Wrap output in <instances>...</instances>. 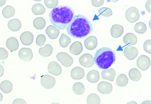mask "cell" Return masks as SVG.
Masks as SVG:
<instances>
[{
  "mask_svg": "<svg viewBox=\"0 0 151 104\" xmlns=\"http://www.w3.org/2000/svg\"><path fill=\"white\" fill-rule=\"evenodd\" d=\"M46 24L45 20L41 17H38L35 18L33 22V25L34 27L39 30L43 29L45 27Z\"/></svg>",
  "mask_w": 151,
  "mask_h": 104,
  "instance_id": "31",
  "label": "cell"
},
{
  "mask_svg": "<svg viewBox=\"0 0 151 104\" xmlns=\"http://www.w3.org/2000/svg\"><path fill=\"white\" fill-rule=\"evenodd\" d=\"M125 17L127 21L129 23H135L140 18L138 9L135 7H129L126 12Z\"/></svg>",
  "mask_w": 151,
  "mask_h": 104,
  "instance_id": "4",
  "label": "cell"
},
{
  "mask_svg": "<svg viewBox=\"0 0 151 104\" xmlns=\"http://www.w3.org/2000/svg\"><path fill=\"white\" fill-rule=\"evenodd\" d=\"M75 15L74 10L68 6L56 7L50 12V22L55 27L63 30L71 23Z\"/></svg>",
  "mask_w": 151,
  "mask_h": 104,
  "instance_id": "1",
  "label": "cell"
},
{
  "mask_svg": "<svg viewBox=\"0 0 151 104\" xmlns=\"http://www.w3.org/2000/svg\"><path fill=\"white\" fill-rule=\"evenodd\" d=\"M12 104H27L26 102L22 98H17L14 100Z\"/></svg>",
  "mask_w": 151,
  "mask_h": 104,
  "instance_id": "41",
  "label": "cell"
},
{
  "mask_svg": "<svg viewBox=\"0 0 151 104\" xmlns=\"http://www.w3.org/2000/svg\"><path fill=\"white\" fill-rule=\"evenodd\" d=\"M87 79L90 83H95L97 82L100 79L99 72L96 70L90 71L87 75Z\"/></svg>",
  "mask_w": 151,
  "mask_h": 104,
  "instance_id": "24",
  "label": "cell"
},
{
  "mask_svg": "<svg viewBox=\"0 0 151 104\" xmlns=\"http://www.w3.org/2000/svg\"><path fill=\"white\" fill-rule=\"evenodd\" d=\"M93 30V26L89 19L81 14L75 16L66 29L68 35L78 39L86 37L91 33Z\"/></svg>",
  "mask_w": 151,
  "mask_h": 104,
  "instance_id": "2",
  "label": "cell"
},
{
  "mask_svg": "<svg viewBox=\"0 0 151 104\" xmlns=\"http://www.w3.org/2000/svg\"><path fill=\"white\" fill-rule=\"evenodd\" d=\"M81 65L86 68H90L94 64L93 56L89 53H86L81 57L79 59Z\"/></svg>",
  "mask_w": 151,
  "mask_h": 104,
  "instance_id": "8",
  "label": "cell"
},
{
  "mask_svg": "<svg viewBox=\"0 0 151 104\" xmlns=\"http://www.w3.org/2000/svg\"><path fill=\"white\" fill-rule=\"evenodd\" d=\"M46 41V37L43 34H40L36 38V43L39 46H43Z\"/></svg>",
  "mask_w": 151,
  "mask_h": 104,
  "instance_id": "37",
  "label": "cell"
},
{
  "mask_svg": "<svg viewBox=\"0 0 151 104\" xmlns=\"http://www.w3.org/2000/svg\"><path fill=\"white\" fill-rule=\"evenodd\" d=\"M6 0H0V6H3L6 3Z\"/></svg>",
  "mask_w": 151,
  "mask_h": 104,
  "instance_id": "44",
  "label": "cell"
},
{
  "mask_svg": "<svg viewBox=\"0 0 151 104\" xmlns=\"http://www.w3.org/2000/svg\"><path fill=\"white\" fill-rule=\"evenodd\" d=\"M18 56L21 60L25 61H29L32 60L33 54L31 49L24 47L19 51Z\"/></svg>",
  "mask_w": 151,
  "mask_h": 104,
  "instance_id": "10",
  "label": "cell"
},
{
  "mask_svg": "<svg viewBox=\"0 0 151 104\" xmlns=\"http://www.w3.org/2000/svg\"><path fill=\"white\" fill-rule=\"evenodd\" d=\"M143 48L145 51L150 54H151V40H147L144 43Z\"/></svg>",
  "mask_w": 151,
  "mask_h": 104,
  "instance_id": "39",
  "label": "cell"
},
{
  "mask_svg": "<svg viewBox=\"0 0 151 104\" xmlns=\"http://www.w3.org/2000/svg\"><path fill=\"white\" fill-rule=\"evenodd\" d=\"M4 68L3 66L0 64V77H2L4 74Z\"/></svg>",
  "mask_w": 151,
  "mask_h": 104,
  "instance_id": "43",
  "label": "cell"
},
{
  "mask_svg": "<svg viewBox=\"0 0 151 104\" xmlns=\"http://www.w3.org/2000/svg\"><path fill=\"white\" fill-rule=\"evenodd\" d=\"M70 75L74 79L79 80L82 79L85 76V71L82 68L76 67L72 70Z\"/></svg>",
  "mask_w": 151,
  "mask_h": 104,
  "instance_id": "16",
  "label": "cell"
},
{
  "mask_svg": "<svg viewBox=\"0 0 151 104\" xmlns=\"http://www.w3.org/2000/svg\"><path fill=\"white\" fill-rule=\"evenodd\" d=\"M83 50L82 43L79 41H76L70 46L69 51L72 54L78 56L82 53Z\"/></svg>",
  "mask_w": 151,
  "mask_h": 104,
  "instance_id": "17",
  "label": "cell"
},
{
  "mask_svg": "<svg viewBox=\"0 0 151 104\" xmlns=\"http://www.w3.org/2000/svg\"><path fill=\"white\" fill-rule=\"evenodd\" d=\"M104 2V0H92L91 3L94 7H97L102 6Z\"/></svg>",
  "mask_w": 151,
  "mask_h": 104,
  "instance_id": "40",
  "label": "cell"
},
{
  "mask_svg": "<svg viewBox=\"0 0 151 104\" xmlns=\"http://www.w3.org/2000/svg\"><path fill=\"white\" fill-rule=\"evenodd\" d=\"M44 2L46 6L49 9L56 7L58 4V0H45Z\"/></svg>",
  "mask_w": 151,
  "mask_h": 104,
  "instance_id": "36",
  "label": "cell"
},
{
  "mask_svg": "<svg viewBox=\"0 0 151 104\" xmlns=\"http://www.w3.org/2000/svg\"><path fill=\"white\" fill-rule=\"evenodd\" d=\"M6 45L8 48L11 51H16L19 46L18 40L14 37H10L7 40Z\"/></svg>",
  "mask_w": 151,
  "mask_h": 104,
  "instance_id": "20",
  "label": "cell"
},
{
  "mask_svg": "<svg viewBox=\"0 0 151 104\" xmlns=\"http://www.w3.org/2000/svg\"><path fill=\"white\" fill-rule=\"evenodd\" d=\"M3 99V95L0 92V102H1L2 101Z\"/></svg>",
  "mask_w": 151,
  "mask_h": 104,
  "instance_id": "47",
  "label": "cell"
},
{
  "mask_svg": "<svg viewBox=\"0 0 151 104\" xmlns=\"http://www.w3.org/2000/svg\"><path fill=\"white\" fill-rule=\"evenodd\" d=\"M98 13L100 15L106 17L111 16L113 14L111 9L107 7L99 9L98 10Z\"/></svg>",
  "mask_w": 151,
  "mask_h": 104,
  "instance_id": "35",
  "label": "cell"
},
{
  "mask_svg": "<svg viewBox=\"0 0 151 104\" xmlns=\"http://www.w3.org/2000/svg\"><path fill=\"white\" fill-rule=\"evenodd\" d=\"M53 48L51 45L47 44L43 47L40 48L39 50V53L42 56L47 57L51 56L52 53Z\"/></svg>",
  "mask_w": 151,
  "mask_h": 104,
  "instance_id": "23",
  "label": "cell"
},
{
  "mask_svg": "<svg viewBox=\"0 0 151 104\" xmlns=\"http://www.w3.org/2000/svg\"><path fill=\"white\" fill-rule=\"evenodd\" d=\"M124 53L127 59L129 60H132L137 57L138 50L136 47L129 45L125 48Z\"/></svg>",
  "mask_w": 151,
  "mask_h": 104,
  "instance_id": "9",
  "label": "cell"
},
{
  "mask_svg": "<svg viewBox=\"0 0 151 104\" xmlns=\"http://www.w3.org/2000/svg\"><path fill=\"white\" fill-rule=\"evenodd\" d=\"M87 104H100V97L96 93H93L89 95L87 98Z\"/></svg>",
  "mask_w": 151,
  "mask_h": 104,
  "instance_id": "33",
  "label": "cell"
},
{
  "mask_svg": "<svg viewBox=\"0 0 151 104\" xmlns=\"http://www.w3.org/2000/svg\"><path fill=\"white\" fill-rule=\"evenodd\" d=\"M141 104H151V101L149 100H146L143 101Z\"/></svg>",
  "mask_w": 151,
  "mask_h": 104,
  "instance_id": "45",
  "label": "cell"
},
{
  "mask_svg": "<svg viewBox=\"0 0 151 104\" xmlns=\"http://www.w3.org/2000/svg\"><path fill=\"white\" fill-rule=\"evenodd\" d=\"M123 41L124 43L126 45H134L137 43V38L134 34L132 33H129L124 36Z\"/></svg>",
  "mask_w": 151,
  "mask_h": 104,
  "instance_id": "22",
  "label": "cell"
},
{
  "mask_svg": "<svg viewBox=\"0 0 151 104\" xmlns=\"http://www.w3.org/2000/svg\"><path fill=\"white\" fill-rule=\"evenodd\" d=\"M151 61L149 58L146 55L140 56L137 61L138 67L143 71L147 70L150 66Z\"/></svg>",
  "mask_w": 151,
  "mask_h": 104,
  "instance_id": "7",
  "label": "cell"
},
{
  "mask_svg": "<svg viewBox=\"0 0 151 104\" xmlns=\"http://www.w3.org/2000/svg\"><path fill=\"white\" fill-rule=\"evenodd\" d=\"M123 27L119 24H115L110 29V33L114 38H117L120 37L124 32Z\"/></svg>",
  "mask_w": 151,
  "mask_h": 104,
  "instance_id": "15",
  "label": "cell"
},
{
  "mask_svg": "<svg viewBox=\"0 0 151 104\" xmlns=\"http://www.w3.org/2000/svg\"><path fill=\"white\" fill-rule=\"evenodd\" d=\"M32 11L35 15H42L44 14L45 9L44 6L41 4H36L32 7Z\"/></svg>",
  "mask_w": 151,
  "mask_h": 104,
  "instance_id": "28",
  "label": "cell"
},
{
  "mask_svg": "<svg viewBox=\"0 0 151 104\" xmlns=\"http://www.w3.org/2000/svg\"><path fill=\"white\" fill-rule=\"evenodd\" d=\"M127 104H137V103L135 101H132L128 102Z\"/></svg>",
  "mask_w": 151,
  "mask_h": 104,
  "instance_id": "46",
  "label": "cell"
},
{
  "mask_svg": "<svg viewBox=\"0 0 151 104\" xmlns=\"http://www.w3.org/2000/svg\"><path fill=\"white\" fill-rule=\"evenodd\" d=\"M145 8L147 11L149 13H151V1H148L145 4Z\"/></svg>",
  "mask_w": 151,
  "mask_h": 104,
  "instance_id": "42",
  "label": "cell"
},
{
  "mask_svg": "<svg viewBox=\"0 0 151 104\" xmlns=\"http://www.w3.org/2000/svg\"><path fill=\"white\" fill-rule=\"evenodd\" d=\"M98 40L96 37L91 36L87 38L84 41L86 48L89 50L95 49L98 45Z\"/></svg>",
  "mask_w": 151,
  "mask_h": 104,
  "instance_id": "14",
  "label": "cell"
},
{
  "mask_svg": "<svg viewBox=\"0 0 151 104\" xmlns=\"http://www.w3.org/2000/svg\"><path fill=\"white\" fill-rule=\"evenodd\" d=\"M73 92L77 95H81L85 91V87L82 83L76 82L73 85Z\"/></svg>",
  "mask_w": 151,
  "mask_h": 104,
  "instance_id": "29",
  "label": "cell"
},
{
  "mask_svg": "<svg viewBox=\"0 0 151 104\" xmlns=\"http://www.w3.org/2000/svg\"><path fill=\"white\" fill-rule=\"evenodd\" d=\"M129 80L127 76L124 74H120L117 77L116 80V85L120 87H124L128 84Z\"/></svg>",
  "mask_w": 151,
  "mask_h": 104,
  "instance_id": "30",
  "label": "cell"
},
{
  "mask_svg": "<svg viewBox=\"0 0 151 104\" xmlns=\"http://www.w3.org/2000/svg\"><path fill=\"white\" fill-rule=\"evenodd\" d=\"M41 83L42 86L45 88L52 89L54 88L56 84V79L54 77L46 75L42 77Z\"/></svg>",
  "mask_w": 151,
  "mask_h": 104,
  "instance_id": "6",
  "label": "cell"
},
{
  "mask_svg": "<svg viewBox=\"0 0 151 104\" xmlns=\"http://www.w3.org/2000/svg\"></svg>",
  "mask_w": 151,
  "mask_h": 104,
  "instance_id": "50",
  "label": "cell"
},
{
  "mask_svg": "<svg viewBox=\"0 0 151 104\" xmlns=\"http://www.w3.org/2000/svg\"><path fill=\"white\" fill-rule=\"evenodd\" d=\"M101 76L103 79L113 82L116 76V72L113 68H110L102 71Z\"/></svg>",
  "mask_w": 151,
  "mask_h": 104,
  "instance_id": "19",
  "label": "cell"
},
{
  "mask_svg": "<svg viewBox=\"0 0 151 104\" xmlns=\"http://www.w3.org/2000/svg\"><path fill=\"white\" fill-rule=\"evenodd\" d=\"M0 89L5 93H9L12 91L13 85L12 83L8 80L3 81L0 85Z\"/></svg>",
  "mask_w": 151,
  "mask_h": 104,
  "instance_id": "25",
  "label": "cell"
},
{
  "mask_svg": "<svg viewBox=\"0 0 151 104\" xmlns=\"http://www.w3.org/2000/svg\"><path fill=\"white\" fill-rule=\"evenodd\" d=\"M58 60L65 67H69L73 64V58L65 52H60L56 56Z\"/></svg>",
  "mask_w": 151,
  "mask_h": 104,
  "instance_id": "5",
  "label": "cell"
},
{
  "mask_svg": "<svg viewBox=\"0 0 151 104\" xmlns=\"http://www.w3.org/2000/svg\"><path fill=\"white\" fill-rule=\"evenodd\" d=\"M116 60L115 52L108 47H103L98 50L95 54L94 61L101 69H107L113 65Z\"/></svg>",
  "mask_w": 151,
  "mask_h": 104,
  "instance_id": "3",
  "label": "cell"
},
{
  "mask_svg": "<svg viewBox=\"0 0 151 104\" xmlns=\"http://www.w3.org/2000/svg\"><path fill=\"white\" fill-rule=\"evenodd\" d=\"M14 8L11 5H7L2 10L3 16L5 18H11L15 14Z\"/></svg>",
  "mask_w": 151,
  "mask_h": 104,
  "instance_id": "27",
  "label": "cell"
},
{
  "mask_svg": "<svg viewBox=\"0 0 151 104\" xmlns=\"http://www.w3.org/2000/svg\"><path fill=\"white\" fill-rule=\"evenodd\" d=\"M97 89L98 91L102 94L108 95L113 91V87L111 83L104 81L99 83Z\"/></svg>",
  "mask_w": 151,
  "mask_h": 104,
  "instance_id": "11",
  "label": "cell"
},
{
  "mask_svg": "<svg viewBox=\"0 0 151 104\" xmlns=\"http://www.w3.org/2000/svg\"><path fill=\"white\" fill-rule=\"evenodd\" d=\"M7 25L10 30L13 32H17L21 28L22 23L21 20L15 18L9 20Z\"/></svg>",
  "mask_w": 151,
  "mask_h": 104,
  "instance_id": "18",
  "label": "cell"
},
{
  "mask_svg": "<svg viewBox=\"0 0 151 104\" xmlns=\"http://www.w3.org/2000/svg\"><path fill=\"white\" fill-rule=\"evenodd\" d=\"M51 104H60V103L57 102H54L52 103Z\"/></svg>",
  "mask_w": 151,
  "mask_h": 104,
  "instance_id": "48",
  "label": "cell"
},
{
  "mask_svg": "<svg viewBox=\"0 0 151 104\" xmlns=\"http://www.w3.org/2000/svg\"><path fill=\"white\" fill-rule=\"evenodd\" d=\"M135 32L139 34H143L147 31V27L146 24L143 22L136 23L134 27Z\"/></svg>",
  "mask_w": 151,
  "mask_h": 104,
  "instance_id": "32",
  "label": "cell"
},
{
  "mask_svg": "<svg viewBox=\"0 0 151 104\" xmlns=\"http://www.w3.org/2000/svg\"><path fill=\"white\" fill-rule=\"evenodd\" d=\"M149 26H150V21L149 23Z\"/></svg>",
  "mask_w": 151,
  "mask_h": 104,
  "instance_id": "49",
  "label": "cell"
},
{
  "mask_svg": "<svg viewBox=\"0 0 151 104\" xmlns=\"http://www.w3.org/2000/svg\"><path fill=\"white\" fill-rule=\"evenodd\" d=\"M129 76L132 80L137 82L141 78L142 74L138 69L136 68H133L129 71Z\"/></svg>",
  "mask_w": 151,
  "mask_h": 104,
  "instance_id": "26",
  "label": "cell"
},
{
  "mask_svg": "<svg viewBox=\"0 0 151 104\" xmlns=\"http://www.w3.org/2000/svg\"><path fill=\"white\" fill-rule=\"evenodd\" d=\"M48 70L49 73L55 76H58L62 73L61 67L57 62L52 61L50 62L48 66Z\"/></svg>",
  "mask_w": 151,
  "mask_h": 104,
  "instance_id": "12",
  "label": "cell"
},
{
  "mask_svg": "<svg viewBox=\"0 0 151 104\" xmlns=\"http://www.w3.org/2000/svg\"><path fill=\"white\" fill-rule=\"evenodd\" d=\"M45 33L50 38L55 39L58 37L60 31L59 29L54 26L50 25L46 29Z\"/></svg>",
  "mask_w": 151,
  "mask_h": 104,
  "instance_id": "21",
  "label": "cell"
},
{
  "mask_svg": "<svg viewBox=\"0 0 151 104\" xmlns=\"http://www.w3.org/2000/svg\"><path fill=\"white\" fill-rule=\"evenodd\" d=\"M71 39L65 34H62L59 39V43L63 48L67 47L71 42Z\"/></svg>",
  "mask_w": 151,
  "mask_h": 104,
  "instance_id": "34",
  "label": "cell"
},
{
  "mask_svg": "<svg viewBox=\"0 0 151 104\" xmlns=\"http://www.w3.org/2000/svg\"><path fill=\"white\" fill-rule=\"evenodd\" d=\"M34 37V35L31 32L27 31L21 34L20 36V39L23 44L29 46L31 45L33 43Z\"/></svg>",
  "mask_w": 151,
  "mask_h": 104,
  "instance_id": "13",
  "label": "cell"
},
{
  "mask_svg": "<svg viewBox=\"0 0 151 104\" xmlns=\"http://www.w3.org/2000/svg\"><path fill=\"white\" fill-rule=\"evenodd\" d=\"M8 56V53L7 51L4 48H0V60H5Z\"/></svg>",
  "mask_w": 151,
  "mask_h": 104,
  "instance_id": "38",
  "label": "cell"
}]
</instances>
